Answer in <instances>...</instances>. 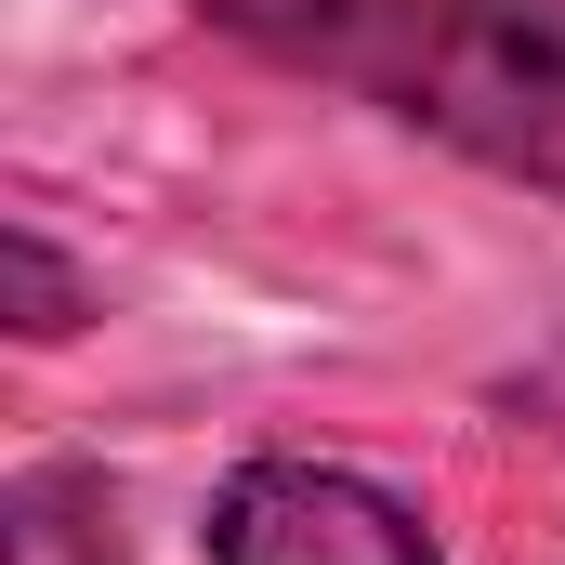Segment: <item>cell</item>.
I'll list each match as a JSON object with an SVG mask.
<instances>
[{
  "mask_svg": "<svg viewBox=\"0 0 565 565\" xmlns=\"http://www.w3.org/2000/svg\"><path fill=\"white\" fill-rule=\"evenodd\" d=\"M184 13L289 79H329L408 132L460 145L500 184L565 198V66L526 53L487 0H184Z\"/></svg>",
  "mask_w": 565,
  "mask_h": 565,
  "instance_id": "obj_1",
  "label": "cell"
},
{
  "mask_svg": "<svg viewBox=\"0 0 565 565\" xmlns=\"http://www.w3.org/2000/svg\"><path fill=\"white\" fill-rule=\"evenodd\" d=\"M198 553L211 565H447L422 513L342 460H237L211 487Z\"/></svg>",
  "mask_w": 565,
  "mask_h": 565,
  "instance_id": "obj_2",
  "label": "cell"
},
{
  "mask_svg": "<svg viewBox=\"0 0 565 565\" xmlns=\"http://www.w3.org/2000/svg\"><path fill=\"white\" fill-rule=\"evenodd\" d=\"M0 526H13V565H132L119 487H106L93 460H26L13 500H0Z\"/></svg>",
  "mask_w": 565,
  "mask_h": 565,
  "instance_id": "obj_3",
  "label": "cell"
},
{
  "mask_svg": "<svg viewBox=\"0 0 565 565\" xmlns=\"http://www.w3.org/2000/svg\"><path fill=\"white\" fill-rule=\"evenodd\" d=\"M0 277H13V329H26V342H66V329L93 316V277H79L40 224H0Z\"/></svg>",
  "mask_w": 565,
  "mask_h": 565,
  "instance_id": "obj_4",
  "label": "cell"
},
{
  "mask_svg": "<svg viewBox=\"0 0 565 565\" xmlns=\"http://www.w3.org/2000/svg\"><path fill=\"white\" fill-rule=\"evenodd\" d=\"M487 13H500L526 53H553V66H565V0H487Z\"/></svg>",
  "mask_w": 565,
  "mask_h": 565,
  "instance_id": "obj_5",
  "label": "cell"
},
{
  "mask_svg": "<svg viewBox=\"0 0 565 565\" xmlns=\"http://www.w3.org/2000/svg\"><path fill=\"white\" fill-rule=\"evenodd\" d=\"M513 408H540V422L565 434V355H553V369H540V382H513Z\"/></svg>",
  "mask_w": 565,
  "mask_h": 565,
  "instance_id": "obj_6",
  "label": "cell"
}]
</instances>
